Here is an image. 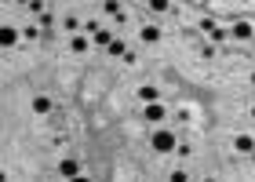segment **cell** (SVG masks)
I'll use <instances>...</instances> for the list:
<instances>
[{
  "mask_svg": "<svg viewBox=\"0 0 255 182\" xmlns=\"http://www.w3.org/2000/svg\"><path fill=\"white\" fill-rule=\"evenodd\" d=\"M149 146H153L157 153H175V150H179V139H175V131L160 128V131H153V139H149Z\"/></svg>",
  "mask_w": 255,
  "mask_h": 182,
  "instance_id": "6da1fadb",
  "label": "cell"
},
{
  "mask_svg": "<svg viewBox=\"0 0 255 182\" xmlns=\"http://www.w3.org/2000/svg\"><path fill=\"white\" fill-rule=\"evenodd\" d=\"M230 37H234V40H252L255 26H252V22H234V26H230Z\"/></svg>",
  "mask_w": 255,
  "mask_h": 182,
  "instance_id": "7a4b0ae2",
  "label": "cell"
},
{
  "mask_svg": "<svg viewBox=\"0 0 255 182\" xmlns=\"http://www.w3.org/2000/svg\"><path fill=\"white\" fill-rule=\"evenodd\" d=\"M138 98H142V106H157V102H160V91H157L153 84H142V88H138Z\"/></svg>",
  "mask_w": 255,
  "mask_h": 182,
  "instance_id": "3957f363",
  "label": "cell"
},
{
  "mask_svg": "<svg viewBox=\"0 0 255 182\" xmlns=\"http://www.w3.org/2000/svg\"><path fill=\"white\" fill-rule=\"evenodd\" d=\"M164 117H168V113H164V106H160V102H157V106H146V109H142V120H146V124H160Z\"/></svg>",
  "mask_w": 255,
  "mask_h": 182,
  "instance_id": "277c9868",
  "label": "cell"
},
{
  "mask_svg": "<svg viewBox=\"0 0 255 182\" xmlns=\"http://www.w3.org/2000/svg\"><path fill=\"white\" fill-rule=\"evenodd\" d=\"M59 172H62L66 179H77V175H80V164H77V157H66V161L59 164Z\"/></svg>",
  "mask_w": 255,
  "mask_h": 182,
  "instance_id": "5b68a950",
  "label": "cell"
},
{
  "mask_svg": "<svg viewBox=\"0 0 255 182\" xmlns=\"http://www.w3.org/2000/svg\"><path fill=\"white\" fill-rule=\"evenodd\" d=\"M234 150H237V153H255V139H252V135H237V139H234Z\"/></svg>",
  "mask_w": 255,
  "mask_h": 182,
  "instance_id": "8992f818",
  "label": "cell"
},
{
  "mask_svg": "<svg viewBox=\"0 0 255 182\" xmlns=\"http://www.w3.org/2000/svg\"><path fill=\"white\" fill-rule=\"evenodd\" d=\"M15 40H18V29H11V26H0V44H4V48H11Z\"/></svg>",
  "mask_w": 255,
  "mask_h": 182,
  "instance_id": "52a82bcc",
  "label": "cell"
},
{
  "mask_svg": "<svg viewBox=\"0 0 255 182\" xmlns=\"http://www.w3.org/2000/svg\"><path fill=\"white\" fill-rule=\"evenodd\" d=\"M51 106H55L51 95H37V98H33V109H37V113H51Z\"/></svg>",
  "mask_w": 255,
  "mask_h": 182,
  "instance_id": "ba28073f",
  "label": "cell"
},
{
  "mask_svg": "<svg viewBox=\"0 0 255 182\" xmlns=\"http://www.w3.org/2000/svg\"><path fill=\"white\" fill-rule=\"evenodd\" d=\"M106 51L113 55V59H128V48H124V40H121V37H117V40H113V44H110V48H106Z\"/></svg>",
  "mask_w": 255,
  "mask_h": 182,
  "instance_id": "9c48e42d",
  "label": "cell"
},
{
  "mask_svg": "<svg viewBox=\"0 0 255 182\" xmlns=\"http://www.w3.org/2000/svg\"><path fill=\"white\" fill-rule=\"evenodd\" d=\"M138 37H142L146 44H153V40H160V29H157V26H142V33H138Z\"/></svg>",
  "mask_w": 255,
  "mask_h": 182,
  "instance_id": "30bf717a",
  "label": "cell"
},
{
  "mask_svg": "<svg viewBox=\"0 0 255 182\" xmlns=\"http://www.w3.org/2000/svg\"><path fill=\"white\" fill-rule=\"evenodd\" d=\"M91 40H95V44H102V48H110V44L117 40V37H113V33H106V29H99V33H95Z\"/></svg>",
  "mask_w": 255,
  "mask_h": 182,
  "instance_id": "8fae6325",
  "label": "cell"
},
{
  "mask_svg": "<svg viewBox=\"0 0 255 182\" xmlns=\"http://www.w3.org/2000/svg\"><path fill=\"white\" fill-rule=\"evenodd\" d=\"M69 48L80 55V51H88V48H91V40H88V37H73V40H69Z\"/></svg>",
  "mask_w": 255,
  "mask_h": 182,
  "instance_id": "7c38bea8",
  "label": "cell"
},
{
  "mask_svg": "<svg viewBox=\"0 0 255 182\" xmlns=\"http://www.w3.org/2000/svg\"><path fill=\"white\" fill-rule=\"evenodd\" d=\"M146 7H149V11H157V15H164V11H171V4H168V0H149Z\"/></svg>",
  "mask_w": 255,
  "mask_h": 182,
  "instance_id": "4fadbf2b",
  "label": "cell"
},
{
  "mask_svg": "<svg viewBox=\"0 0 255 182\" xmlns=\"http://www.w3.org/2000/svg\"><path fill=\"white\" fill-rule=\"evenodd\" d=\"M208 37H212V44H223V40H230V29H219V26H215Z\"/></svg>",
  "mask_w": 255,
  "mask_h": 182,
  "instance_id": "5bb4252c",
  "label": "cell"
},
{
  "mask_svg": "<svg viewBox=\"0 0 255 182\" xmlns=\"http://www.w3.org/2000/svg\"><path fill=\"white\" fill-rule=\"evenodd\" d=\"M102 11H106V15H113V18H121V4H117V0H106V4H102Z\"/></svg>",
  "mask_w": 255,
  "mask_h": 182,
  "instance_id": "9a60e30c",
  "label": "cell"
},
{
  "mask_svg": "<svg viewBox=\"0 0 255 182\" xmlns=\"http://www.w3.org/2000/svg\"><path fill=\"white\" fill-rule=\"evenodd\" d=\"M26 11H33V15H44V11H48V4H44V0H29Z\"/></svg>",
  "mask_w": 255,
  "mask_h": 182,
  "instance_id": "2e32d148",
  "label": "cell"
},
{
  "mask_svg": "<svg viewBox=\"0 0 255 182\" xmlns=\"http://www.w3.org/2000/svg\"><path fill=\"white\" fill-rule=\"evenodd\" d=\"M22 37H26V40H37V37H40V26H26V29H22Z\"/></svg>",
  "mask_w": 255,
  "mask_h": 182,
  "instance_id": "e0dca14e",
  "label": "cell"
},
{
  "mask_svg": "<svg viewBox=\"0 0 255 182\" xmlns=\"http://www.w3.org/2000/svg\"><path fill=\"white\" fill-rule=\"evenodd\" d=\"M168 182H190V179H186V172H179V168H175V172H171V179H168Z\"/></svg>",
  "mask_w": 255,
  "mask_h": 182,
  "instance_id": "ac0fdd59",
  "label": "cell"
},
{
  "mask_svg": "<svg viewBox=\"0 0 255 182\" xmlns=\"http://www.w3.org/2000/svg\"><path fill=\"white\" fill-rule=\"evenodd\" d=\"M69 182H91V179L88 175H77V179H69Z\"/></svg>",
  "mask_w": 255,
  "mask_h": 182,
  "instance_id": "d6986e66",
  "label": "cell"
},
{
  "mask_svg": "<svg viewBox=\"0 0 255 182\" xmlns=\"http://www.w3.org/2000/svg\"><path fill=\"white\" fill-rule=\"evenodd\" d=\"M201 182H215V179H201Z\"/></svg>",
  "mask_w": 255,
  "mask_h": 182,
  "instance_id": "ffe728a7",
  "label": "cell"
},
{
  "mask_svg": "<svg viewBox=\"0 0 255 182\" xmlns=\"http://www.w3.org/2000/svg\"><path fill=\"white\" fill-rule=\"evenodd\" d=\"M252 84H255V73H252Z\"/></svg>",
  "mask_w": 255,
  "mask_h": 182,
  "instance_id": "44dd1931",
  "label": "cell"
},
{
  "mask_svg": "<svg viewBox=\"0 0 255 182\" xmlns=\"http://www.w3.org/2000/svg\"><path fill=\"white\" fill-rule=\"evenodd\" d=\"M252 117H255V106H252Z\"/></svg>",
  "mask_w": 255,
  "mask_h": 182,
  "instance_id": "7402d4cb",
  "label": "cell"
}]
</instances>
